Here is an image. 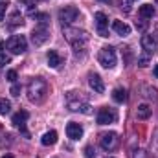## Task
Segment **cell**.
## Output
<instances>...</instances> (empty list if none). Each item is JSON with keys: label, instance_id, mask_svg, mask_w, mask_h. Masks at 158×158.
<instances>
[{"label": "cell", "instance_id": "cell-1", "mask_svg": "<svg viewBox=\"0 0 158 158\" xmlns=\"http://www.w3.org/2000/svg\"><path fill=\"white\" fill-rule=\"evenodd\" d=\"M48 96V83L40 77H33L28 85V98L33 103H42Z\"/></svg>", "mask_w": 158, "mask_h": 158}, {"label": "cell", "instance_id": "cell-2", "mask_svg": "<svg viewBox=\"0 0 158 158\" xmlns=\"http://www.w3.org/2000/svg\"><path fill=\"white\" fill-rule=\"evenodd\" d=\"M64 37L68 42L76 48V50H83L88 42V33L83 30H74V28H64Z\"/></svg>", "mask_w": 158, "mask_h": 158}, {"label": "cell", "instance_id": "cell-3", "mask_svg": "<svg viewBox=\"0 0 158 158\" xmlns=\"http://www.w3.org/2000/svg\"><path fill=\"white\" fill-rule=\"evenodd\" d=\"M98 61L103 68H114L116 66V50L112 46H103L98 53Z\"/></svg>", "mask_w": 158, "mask_h": 158}, {"label": "cell", "instance_id": "cell-4", "mask_svg": "<svg viewBox=\"0 0 158 158\" xmlns=\"http://www.w3.org/2000/svg\"><path fill=\"white\" fill-rule=\"evenodd\" d=\"M6 48H7L11 53H15V55L24 53V52H26V48H28L26 37H24V35H13V37H9L7 42H6Z\"/></svg>", "mask_w": 158, "mask_h": 158}, {"label": "cell", "instance_id": "cell-5", "mask_svg": "<svg viewBox=\"0 0 158 158\" xmlns=\"http://www.w3.org/2000/svg\"><path fill=\"white\" fill-rule=\"evenodd\" d=\"M59 19L63 24H72L79 19V9L76 6H64L63 9H59Z\"/></svg>", "mask_w": 158, "mask_h": 158}, {"label": "cell", "instance_id": "cell-6", "mask_svg": "<svg viewBox=\"0 0 158 158\" xmlns=\"http://www.w3.org/2000/svg\"><path fill=\"white\" fill-rule=\"evenodd\" d=\"M48 39H50V30H48L46 24H40L31 31V40H33L35 46H42Z\"/></svg>", "mask_w": 158, "mask_h": 158}, {"label": "cell", "instance_id": "cell-7", "mask_svg": "<svg viewBox=\"0 0 158 158\" xmlns=\"http://www.w3.org/2000/svg\"><path fill=\"white\" fill-rule=\"evenodd\" d=\"M118 143H119V138L116 132H107V134L101 136V147L105 151H114L118 147Z\"/></svg>", "mask_w": 158, "mask_h": 158}, {"label": "cell", "instance_id": "cell-8", "mask_svg": "<svg viewBox=\"0 0 158 158\" xmlns=\"http://www.w3.org/2000/svg\"><path fill=\"white\" fill-rule=\"evenodd\" d=\"M118 118V114L112 110V109H107V107H103L99 112H98V123L99 125H109V123H114Z\"/></svg>", "mask_w": 158, "mask_h": 158}, {"label": "cell", "instance_id": "cell-9", "mask_svg": "<svg viewBox=\"0 0 158 158\" xmlns=\"http://www.w3.org/2000/svg\"><path fill=\"white\" fill-rule=\"evenodd\" d=\"M28 110H19L17 114H13V125L20 129V132L24 136H28V131H26V119H28Z\"/></svg>", "mask_w": 158, "mask_h": 158}, {"label": "cell", "instance_id": "cell-10", "mask_svg": "<svg viewBox=\"0 0 158 158\" xmlns=\"http://www.w3.org/2000/svg\"><path fill=\"white\" fill-rule=\"evenodd\" d=\"M94 19H96V24H98V31H99V35H101V37H109V31H107L109 19H107V15L101 13V11H98V13L94 15Z\"/></svg>", "mask_w": 158, "mask_h": 158}, {"label": "cell", "instance_id": "cell-11", "mask_svg": "<svg viewBox=\"0 0 158 158\" xmlns=\"http://www.w3.org/2000/svg\"><path fill=\"white\" fill-rule=\"evenodd\" d=\"M88 85H90V88H92L94 92H98V94L105 92V85H103V79L99 77L98 74H90V77H88Z\"/></svg>", "mask_w": 158, "mask_h": 158}, {"label": "cell", "instance_id": "cell-12", "mask_svg": "<svg viewBox=\"0 0 158 158\" xmlns=\"http://www.w3.org/2000/svg\"><path fill=\"white\" fill-rule=\"evenodd\" d=\"M66 134L70 140H79L83 136V127L79 123H68L66 125Z\"/></svg>", "mask_w": 158, "mask_h": 158}, {"label": "cell", "instance_id": "cell-13", "mask_svg": "<svg viewBox=\"0 0 158 158\" xmlns=\"http://www.w3.org/2000/svg\"><path fill=\"white\" fill-rule=\"evenodd\" d=\"M142 46H143V50H145L147 53H151V52L156 50V40H155L153 35H143V37H142Z\"/></svg>", "mask_w": 158, "mask_h": 158}, {"label": "cell", "instance_id": "cell-14", "mask_svg": "<svg viewBox=\"0 0 158 158\" xmlns=\"http://www.w3.org/2000/svg\"><path fill=\"white\" fill-rule=\"evenodd\" d=\"M112 30H114L118 35H121V37H127V35L131 33V28H129L125 22H121V20H114V22H112Z\"/></svg>", "mask_w": 158, "mask_h": 158}, {"label": "cell", "instance_id": "cell-15", "mask_svg": "<svg viewBox=\"0 0 158 158\" xmlns=\"http://www.w3.org/2000/svg\"><path fill=\"white\" fill-rule=\"evenodd\" d=\"M46 59H48V64H50L52 68H57V66H61V63H63L61 55H59L55 50H50L48 55H46Z\"/></svg>", "mask_w": 158, "mask_h": 158}, {"label": "cell", "instance_id": "cell-16", "mask_svg": "<svg viewBox=\"0 0 158 158\" xmlns=\"http://www.w3.org/2000/svg\"><path fill=\"white\" fill-rule=\"evenodd\" d=\"M136 116H138V119H147L149 116H151V107L145 105V103L138 105V109H136Z\"/></svg>", "mask_w": 158, "mask_h": 158}, {"label": "cell", "instance_id": "cell-17", "mask_svg": "<svg viewBox=\"0 0 158 158\" xmlns=\"http://www.w3.org/2000/svg\"><path fill=\"white\" fill-rule=\"evenodd\" d=\"M138 13H140V17H143V19H151V17L155 15V7H153V4H143V6H140Z\"/></svg>", "mask_w": 158, "mask_h": 158}, {"label": "cell", "instance_id": "cell-18", "mask_svg": "<svg viewBox=\"0 0 158 158\" xmlns=\"http://www.w3.org/2000/svg\"><path fill=\"white\" fill-rule=\"evenodd\" d=\"M57 142V132L55 131H48L42 138H40V143L42 145H53Z\"/></svg>", "mask_w": 158, "mask_h": 158}, {"label": "cell", "instance_id": "cell-19", "mask_svg": "<svg viewBox=\"0 0 158 158\" xmlns=\"http://www.w3.org/2000/svg\"><path fill=\"white\" fill-rule=\"evenodd\" d=\"M112 98H114V101H118V103L127 101V90H125V88H116V90L112 92Z\"/></svg>", "mask_w": 158, "mask_h": 158}, {"label": "cell", "instance_id": "cell-20", "mask_svg": "<svg viewBox=\"0 0 158 158\" xmlns=\"http://www.w3.org/2000/svg\"><path fill=\"white\" fill-rule=\"evenodd\" d=\"M142 90H143V96H145L147 99H153V101L158 99V90L156 88H153V86H143Z\"/></svg>", "mask_w": 158, "mask_h": 158}, {"label": "cell", "instance_id": "cell-21", "mask_svg": "<svg viewBox=\"0 0 158 158\" xmlns=\"http://www.w3.org/2000/svg\"><path fill=\"white\" fill-rule=\"evenodd\" d=\"M22 17H20V13L19 11H15L13 15H11V19H9V26H22Z\"/></svg>", "mask_w": 158, "mask_h": 158}, {"label": "cell", "instance_id": "cell-22", "mask_svg": "<svg viewBox=\"0 0 158 158\" xmlns=\"http://www.w3.org/2000/svg\"><path fill=\"white\" fill-rule=\"evenodd\" d=\"M9 110H11V103L7 99H2L0 98V114H7Z\"/></svg>", "mask_w": 158, "mask_h": 158}, {"label": "cell", "instance_id": "cell-23", "mask_svg": "<svg viewBox=\"0 0 158 158\" xmlns=\"http://www.w3.org/2000/svg\"><path fill=\"white\" fill-rule=\"evenodd\" d=\"M7 0H4V2H0V22L4 20V17H6V11H7Z\"/></svg>", "mask_w": 158, "mask_h": 158}, {"label": "cell", "instance_id": "cell-24", "mask_svg": "<svg viewBox=\"0 0 158 158\" xmlns=\"http://www.w3.org/2000/svg\"><path fill=\"white\" fill-rule=\"evenodd\" d=\"M35 20H39L40 24H46V22L50 20V17H48L46 13H35Z\"/></svg>", "mask_w": 158, "mask_h": 158}, {"label": "cell", "instance_id": "cell-25", "mask_svg": "<svg viewBox=\"0 0 158 158\" xmlns=\"http://www.w3.org/2000/svg\"><path fill=\"white\" fill-rule=\"evenodd\" d=\"M138 64H140L142 68H143V66H147V64H149V57H147V55H142V57L138 59Z\"/></svg>", "mask_w": 158, "mask_h": 158}, {"label": "cell", "instance_id": "cell-26", "mask_svg": "<svg viewBox=\"0 0 158 158\" xmlns=\"http://www.w3.org/2000/svg\"><path fill=\"white\" fill-rule=\"evenodd\" d=\"M6 64H9V57H7L6 53H0V68L6 66Z\"/></svg>", "mask_w": 158, "mask_h": 158}, {"label": "cell", "instance_id": "cell-27", "mask_svg": "<svg viewBox=\"0 0 158 158\" xmlns=\"http://www.w3.org/2000/svg\"><path fill=\"white\" fill-rule=\"evenodd\" d=\"M94 155H96V151L88 145V147H85V156L86 158H94Z\"/></svg>", "mask_w": 158, "mask_h": 158}, {"label": "cell", "instance_id": "cell-28", "mask_svg": "<svg viewBox=\"0 0 158 158\" xmlns=\"http://www.w3.org/2000/svg\"><path fill=\"white\" fill-rule=\"evenodd\" d=\"M7 81H11V83L17 81V72H15V70H9V72H7Z\"/></svg>", "mask_w": 158, "mask_h": 158}, {"label": "cell", "instance_id": "cell-29", "mask_svg": "<svg viewBox=\"0 0 158 158\" xmlns=\"http://www.w3.org/2000/svg\"><path fill=\"white\" fill-rule=\"evenodd\" d=\"M11 96H15V98L20 96V86H19V85H13V86H11Z\"/></svg>", "mask_w": 158, "mask_h": 158}, {"label": "cell", "instance_id": "cell-30", "mask_svg": "<svg viewBox=\"0 0 158 158\" xmlns=\"http://www.w3.org/2000/svg\"><path fill=\"white\" fill-rule=\"evenodd\" d=\"M121 9L131 11V0H121Z\"/></svg>", "mask_w": 158, "mask_h": 158}, {"label": "cell", "instance_id": "cell-31", "mask_svg": "<svg viewBox=\"0 0 158 158\" xmlns=\"http://www.w3.org/2000/svg\"><path fill=\"white\" fill-rule=\"evenodd\" d=\"M153 151H158V131L155 132V138H153Z\"/></svg>", "mask_w": 158, "mask_h": 158}, {"label": "cell", "instance_id": "cell-32", "mask_svg": "<svg viewBox=\"0 0 158 158\" xmlns=\"http://www.w3.org/2000/svg\"><path fill=\"white\" fill-rule=\"evenodd\" d=\"M19 2L24 6H30V11H31V6H35V0H19Z\"/></svg>", "mask_w": 158, "mask_h": 158}, {"label": "cell", "instance_id": "cell-33", "mask_svg": "<svg viewBox=\"0 0 158 158\" xmlns=\"http://www.w3.org/2000/svg\"><path fill=\"white\" fill-rule=\"evenodd\" d=\"M132 158H145V153H143V151H134Z\"/></svg>", "mask_w": 158, "mask_h": 158}, {"label": "cell", "instance_id": "cell-34", "mask_svg": "<svg viewBox=\"0 0 158 158\" xmlns=\"http://www.w3.org/2000/svg\"><path fill=\"white\" fill-rule=\"evenodd\" d=\"M145 26H147L145 22H136V28H140V30H145Z\"/></svg>", "mask_w": 158, "mask_h": 158}, {"label": "cell", "instance_id": "cell-35", "mask_svg": "<svg viewBox=\"0 0 158 158\" xmlns=\"http://www.w3.org/2000/svg\"><path fill=\"white\" fill-rule=\"evenodd\" d=\"M153 74H155V76H156V77H158V64H156V66H155V70H153Z\"/></svg>", "mask_w": 158, "mask_h": 158}, {"label": "cell", "instance_id": "cell-36", "mask_svg": "<svg viewBox=\"0 0 158 158\" xmlns=\"http://www.w3.org/2000/svg\"><path fill=\"white\" fill-rule=\"evenodd\" d=\"M2 158H13V156H11V155H4Z\"/></svg>", "mask_w": 158, "mask_h": 158}, {"label": "cell", "instance_id": "cell-37", "mask_svg": "<svg viewBox=\"0 0 158 158\" xmlns=\"http://www.w3.org/2000/svg\"><path fill=\"white\" fill-rule=\"evenodd\" d=\"M2 48H4V42H0V50H2Z\"/></svg>", "mask_w": 158, "mask_h": 158}, {"label": "cell", "instance_id": "cell-38", "mask_svg": "<svg viewBox=\"0 0 158 158\" xmlns=\"http://www.w3.org/2000/svg\"><path fill=\"white\" fill-rule=\"evenodd\" d=\"M99 2H110V0H99Z\"/></svg>", "mask_w": 158, "mask_h": 158}]
</instances>
